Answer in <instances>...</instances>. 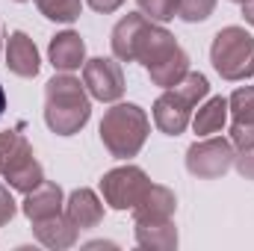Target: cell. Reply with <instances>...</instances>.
I'll list each match as a JSON object with an SVG mask.
<instances>
[{"label":"cell","instance_id":"6da1fadb","mask_svg":"<svg viewBox=\"0 0 254 251\" xmlns=\"http://www.w3.org/2000/svg\"><path fill=\"white\" fill-rule=\"evenodd\" d=\"M92 116V95L74 74L60 71L45 83V125L57 136L80 133Z\"/></svg>","mask_w":254,"mask_h":251},{"label":"cell","instance_id":"7a4b0ae2","mask_svg":"<svg viewBox=\"0 0 254 251\" xmlns=\"http://www.w3.org/2000/svg\"><path fill=\"white\" fill-rule=\"evenodd\" d=\"M136 63L145 65L151 83L154 86H163V89L178 86L190 74V57H187V51L157 21H151L148 30L142 33L139 48H136Z\"/></svg>","mask_w":254,"mask_h":251},{"label":"cell","instance_id":"3957f363","mask_svg":"<svg viewBox=\"0 0 254 251\" xmlns=\"http://www.w3.org/2000/svg\"><path fill=\"white\" fill-rule=\"evenodd\" d=\"M210 95V83L204 74L190 71L178 86L166 89L154 101V125L166 136H181L192 122V110Z\"/></svg>","mask_w":254,"mask_h":251},{"label":"cell","instance_id":"277c9868","mask_svg":"<svg viewBox=\"0 0 254 251\" xmlns=\"http://www.w3.org/2000/svg\"><path fill=\"white\" fill-rule=\"evenodd\" d=\"M148 133H151V119L139 104H116L101 119V142L116 160L136 157Z\"/></svg>","mask_w":254,"mask_h":251},{"label":"cell","instance_id":"5b68a950","mask_svg":"<svg viewBox=\"0 0 254 251\" xmlns=\"http://www.w3.org/2000/svg\"><path fill=\"white\" fill-rule=\"evenodd\" d=\"M0 178L9 184V189L24 195L45 181V169L36 160V151L21 130L0 133Z\"/></svg>","mask_w":254,"mask_h":251},{"label":"cell","instance_id":"8992f818","mask_svg":"<svg viewBox=\"0 0 254 251\" xmlns=\"http://www.w3.org/2000/svg\"><path fill=\"white\" fill-rule=\"evenodd\" d=\"M210 63L228 83L254 77V36L246 27H222L210 45Z\"/></svg>","mask_w":254,"mask_h":251},{"label":"cell","instance_id":"52a82bcc","mask_svg":"<svg viewBox=\"0 0 254 251\" xmlns=\"http://www.w3.org/2000/svg\"><path fill=\"white\" fill-rule=\"evenodd\" d=\"M234 157H237V148L231 139L204 136L201 142H192L187 151V172L198 181H216L231 172Z\"/></svg>","mask_w":254,"mask_h":251},{"label":"cell","instance_id":"ba28073f","mask_svg":"<svg viewBox=\"0 0 254 251\" xmlns=\"http://www.w3.org/2000/svg\"><path fill=\"white\" fill-rule=\"evenodd\" d=\"M151 187V178L145 175V169L139 166H119L113 172H107L101 178V195H104V204H110L113 210H133L142 195Z\"/></svg>","mask_w":254,"mask_h":251},{"label":"cell","instance_id":"9c48e42d","mask_svg":"<svg viewBox=\"0 0 254 251\" xmlns=\"http://www.w3.org/2000/svg\"><path fill=\"white\" fill-rule=\"evenodd\" d=\"M83 83L89 89V95L101 104H116L125 95V71L119 60L113 57H95L86 60L83 65Z\"/></svg>","mask_w":254,"mask_h":251},{"label":"cell","instance_id":"30bf717a","mask_svg":"<svg viewBox=\"0 0 254 251\" xmlns=\"http://www.w3.org/2000/svg\"><path fill=\"white\" fill-rule=\"evenodd\" d=\"M231 113V142L234 148L254 145V86H240L228 98Z\"/></svg>","mask_w":254,"mask_h":251},{"label":"cell","instance_id":"8fae6325","mask_svg":"<svg viewBox=\"0 0 254 251\" xmlns=\"http://www.w3.org/2000/svg\"><path fill=\"white\" fill-rule=\"evenodd\" d=\"M151 18L142 15V12H130L125 15L116 27H113V36H110V48H113V57L119 63H136V48H139V39L142 33L148 30Z\"/></svg>","mask_w":254,"mask_h":251},{"label":"cell","instance_id":"7c38bea8","mask_svg":"<svg viewBox=\"0 0 254 251\" xmlns=\"http://www.w3.org/2000/svg\"><path fill=\"white\" fill-rule=\"evenodd\" d=\"M178 210V198L169 187L151 184L148 192L142 195V201L133 207V225H151V222H169L175 219Z\"/></svg>","mask_w":254,"mask_h":251},{"label":"cell","instance_id":"4fadbf2b","mask_svg":"<svg viewBox=\"0 0 254 251\" xmlns=\"http://www.w3.org/2000/svg\"><path fill=\"white\" fill-rule=\"evenodd\" d=\"M6 68L15 74V77H36L39 68H42V60H39V48L36 42L24 33V30H15L6 42Z\"/></svg>","mask_w":254,"mask_h":251},{"label":"cell","instance_id":"5bb4252c","mask_svg":"<svg viewBox=\"0 0 254 251\" xmlns=\"http://www.w3.org/2000/svg\"><path fill=\"white\" fill-rule=\"evenodd\" d=\"M24 216L30 222H42V219H51L57 213L65 210V195H63V187L54 184V181H42L33 192L24 195V204H21Z\"/></svg>","mask_w":254,"mask_h":251},{"label":"cell","instance_id":"9a60e30c","mask_svg":"<svg viewBox=\"0 0 254 251\" xmlns=\"http://www.w3.org/2000/svg\"><path fill=\"white\" fill-rule=\"evenodd\" d=\"M48 57H51V65L57 71H77L86 65V42L80 33L74 30H65V33H57L48 45Z\"/></svg>","mask_w":254,"mask_h":251},{"label":"cell","instance_id":"2e32d148","mask_svg":"<svg viewBox=\"0 0 254 251\" xmlns=\"http://www.w3.org/2000/svg\"><path fill=\"white\" fill-rule=\"evenodd\" d=\"M65 216H68L80 231L98 228V225L104 222V201H101L92 189L80 187L65 198Z\"/></svg>","mask_w":254,"mask_h":251},{"label":"cell","instance_id":"e0dca14e","mask_svg":"<svg viewBox=\"0 0 254 251\" xmlns=\"http://www.w3.org/2000/svg\"><path fill=\"white\" fill-rule=\"evenodd\" d=\"M33 234H36V240L45 246V249H71V246H77V240H80V228L63 213H57V216H51V219H42V222H33Z\"/></svg>","mask_w":254,"mask_h":251},{"label":"cell","instance_id":"ac0fdd59","mask_svg":"<svg viewBox=\"0 0 254 251\" xmlns=\"http://www.w3.org/2000/svg\"><path fill=\"white\" fill-rule=\"evenodd\" d=\"M133 231H136V246L139 249L172 251V249H178V243H181L175 219H169V222H151V225H133Z\"/></svg>","mask_w":254,"mask_h":251},{"label":"cell","instance_id":"d6986e66","mask_svg":"<svg viewBox=\"0 0 254 251\" xmlns=\"http://www.w3.org/2000/svg\"><path fill=\"white\" fill-rule=\"evenodd\" d=\"M225 122H228V98L216 95V98H207L204 104H198L190 125L198 136H213V133H222Z\"/></svg>","mask_w":254,"mask_h":251},{"label":"cell","instance_id":"ffe728a7","mask_svg":"<svg viewBox=\"0 0 254 251\" xmlns=\"http://www.w3.org/2000/svg\"><path fill=\"white\" fill-rule=\"evenodd\" d=\"M33 3L48 21H57V24H74L83 9V0H33Z\"/></svg>","mask_w":254,"mask_h":251},{"label":"cell","instance_id":"44dd1931","mask_svg":"<svg viewBox=\"0 0 254 251\" xmlns=\"http://www.w3.org/2000/svg\"><path fill=\"white\" fill-rule=\"evenodd\" d=\"M216 0H181L178 3V18L187 24H201L213 15Z\"/></svg>","mask_w":254,"mask_h":251},{"label":"cell","instance_id":"7402d4cb","mask_svg":"<svg viewBox=\"0 0 254 251\" xmlns=\"http://www.w3.org/2000/svg\"><path fill=\"white\" fill-rule=\"evenodd\" d=\"M136 3H139L142 15H148L157 24H166V21H172L178 15V3L181 0H136Z\"/></svg>","mask_w":254,"mask_h":251},{"label":"cell","instance_id":"603a6c76","mask_svg":"<svg viewBox=\"0 0 254 251\" xmlns=\"http://www.w3.org/2000/svg\"><path fill=\"white\" fill-rule=\"evenodd\" d=\"M234 169H237L246 181H254V145H249V148H237Z\"/></svg>","mask_w":254,"mask_h":251},{"label":"cell","instance_id":"cb8c5ba5","mask_svg":"<svg viewBox=\"0 0 254 251\" xmlns=\"http://www.w3.org/2000/svg\"><path fill=\"white\" fill-rule=\"evenodd\" d=\"M15 213H18V204H15V198H12V192H9V184L0 181V228L9 225V222L15 219Z\"/></svg>","mask_w":254,"mask_h":251},{"label":"cell","instance_id":"d4e9b609","mask_svg":"<svg viewBox=\"0 0 254 251\" xmlns=\"http://www.w3.org/2000/svg\"><path fill=\"white\" fill-rule=\"evenodd\" d=\"M95 12H101V15H110V12H116V9H122L125 6V0H86Z\"/></svg>","mask_w":254,"mask_h":251},{"label":"cell","instance_id":"484cf974","mask_svg":"<svg viewBox=\"0 0 254 251\" xmlns=\"http://www.w3.org/2000/svg\"><path fill=\"white\" fill-rule=\"evenodd\" d=\"M243 18H246V24L254 27V0H246L243 3Z\"/></svg>","mask_w":254,"mask_h":251},{"label":"cell","instance_id":"4316f807","mask_svg":"<svg viewBox=\"0 0 254 251\" xmlns=\"http://www.w3.org/2000/svg\"><path fill=\"white\" fill-rule=\"evenodd\" d=\"M3 110H6V92H3V86H0V116H3Z\"/></svg>","mask_w":254,"mask_h":251},{"label":"cell","instance_id":"83f0119b","mask_svg":"<svg viewBox=\"0 0 254 251\" xmlns=\"http://www.w3.org/2000/svg\"><path fill=\"white\" fill-rule=\"evenodd\" d=\"M231 3H240V6H243V3H246V0H231Z\"/></svg>","mask_w":254,"mask_h":251},{"label":"cell","instance_id":"f1b7e54d","mask_svg":"<svg viewBox=\"0 0 254 251\" xmlns=\"http://www.w3.org/2000/svg\"><path fill=\"white\" fill-rule=\"evenodd\" d=\"M0 54H3V36H0Z\"/></svg>","mask_w":254,"mask_h":251}]
</instances>
